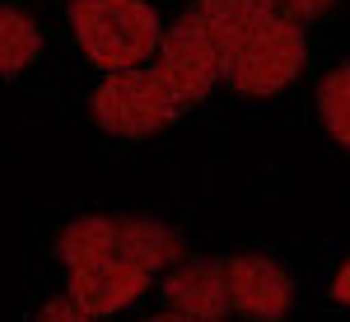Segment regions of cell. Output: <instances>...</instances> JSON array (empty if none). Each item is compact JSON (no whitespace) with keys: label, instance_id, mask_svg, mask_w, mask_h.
Returning a JSON list of instances; mask_svg holds the SVG:
<instances>
[{"label":"cell","instance_id":"cell-11","mask_svg":"<svg viewBox=\"0 0 350 322\" xmlns=\"http://www.w3.org/2000/svg\"><path fill=\"white\" fill-rule=\"evenodd\" d=\"M332 5H336V0H280V14H290V19H313V14H323Z\"/></svg>","mask_w":350,"mask_h":322},{"label":"cell","instance_id":"cell-8","mask_svg":"<svg viewBox=\"0 0 350 322\" xmlns=\"http://www.w3.org/2000/svg\"><path fill=\"white\" fill-rule=\"evenodd\" d=\"M168 313L163 318H224V267L219 262H187L168 280Z\"/></svg>","mask_w":350,"mask_h":322},{"label":"cell","instance_id":"cell-2","mask_svg":"<svg viewBox=\"0 0 350 322\" xmlns=\"http://www.w3.org/2000/svg\"><path fill=\"white\" fill-rule=\"evenodd\" d=\"M75 38L103 70H131L159 47V14L145 0H75Z\"/></svg>","mask_w":350,"mask_h":322},{"label":"cell","instance_id":"cell-13","mask_svg":"<svg viewBox=\"0 0 350 322\" xmlns=\"http://www.w3.org/2000/svg\"><path fill=\"white\" fill-rule=\"evenodd\" d=\"M346 295H350V267H341V271H336V280H332V299L346 304Z\"/></svg>","mask_w":350,"mask_h":322},{"label":"cell","instance_id":"cell-4","mask_svg":"<svg viewBox=\"0 0 350 322\" xmlns=\"http://www.w3.org/2000/svg\"><path fill=\"white\" fill-rule=\"evenodd\" d=\"M94 117H98V126L140 140V135H154L159 126H168L178 117V107L168 103L154 70H112V80L94 94Z\"/></svg>","mask_w":350,"mask_h":322},{"label":"cell","instance_id":"cell-12","mask_svg":"<svg viewBox=\"0 0 350 322\" xmlns=\"http://www.w3.org/2000/svg\"><path fill=\"white\" fill-rule=\"evenodd\" d=\"M38 318H47V322H61V318H84L80 308H75V304H70V299H52V304H42V308H38Z\"/></svg>","mask_w":350,"mask_h":322},{"label":"cell","instance_id":"cell-10","mask_svg":"<svg viewBox=\"0 0 350 322\" xmlns=\"http://www.w3.org/2000/svg\"><path fill=\"white\" fill-rule=\"evenodd\" d=\"M346 107H350V70L336 66L323 80V89H318V112H323V126L336 135V145L350 140V112Z\"/></svg>","mask_w":350,"mask_h":322},{"label":"cell","instance_id":"cell-6","mask_svg":"<svg viewBox=\"0 0 350 322\" xmlns=\"http://www.w3.org/2000/svg\"><path fill=\"white\" fill-rule=\"evenodd\" d=\"M224 295L247 318H280L295 304V285L267 257H234L224 267Z\"/></svg>","mask_w":350,"mask_h":322},{"label":"cell","instance_id":"cell-5","mask_svg":"<svg viewBox=\"0 0 350 322\" xmlns=\"http://www.w3.org/2000/svg\"><path fill=\"white\" fill-rule=\"evenodd\" d=\"M145 290H150V271L135 262H122V257L70 267V304L84 318H108L117 308H126L131 299H140Z\"/></svg>","mask_w":350,"mask_h":322},{"label":"cell","instance_id":"cell-3","mask_svg":"<svg viewBox=\"0 0 350 322\" xmlns=\"http://www.w3.org/2000/svg\"><path fill=\"white\" fill-rule=\"evenodd\" d=\"M304 70V28L290 14H267L234 42L224 56V80L239 94H275Z\"/></svg>","mask_w":350,"mask_h":322},{"label":"cell","instance_id":"cell-7","mask_svg":"<svg viewBox=\"0 0 350 322\" xmlns=\"http://www.w3.org/2000/svg\"><path fill=\"white\" fill-rule=\"evenodd\" d=\"M267 14H280V0H196V10L183 14V19H187L219 56H229L234 42H239L257 19H267Z\"/></svg>","mask_w":350,"mask_h":322},{"label":"cell","instance_id":"cell-9","mask_svg":"<svg viewBox=\"0 0 350 322\" xmlns=\"http://www.w3.org/2000/svg\"><path fill=\"white\" fill-rule=\"evenodd\" d=\"M38 56V28L19 10H0V75H19Z\"/></svg>","mask_w":350,"mask_h":322},{"label":"cell","instance_id":"cell-1","mask_svg":"<svg viewBox=\"0 0 350 322\" xmlns=\"http://www.w3.org/2000/svg\"><path fill=\"white\" fill-rule=\"evenodd\" d=\"M56 257L66 267H84V262H103V257H122L145 271H159L183 257V239L159 224V219H135V215H84L70 219L56 239Z\"/></svg>","mask_w":350,"mask_h":322}]
</instances>
